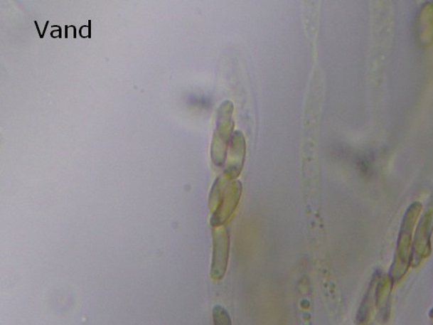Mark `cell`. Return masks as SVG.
Listing matches in <instances>:
<instances>
[{"mask_svg":"<svg viewBox=\"0 0 433 325\" xmlns=\"http://www.w3.org/2000/svg\"><path fill=\"white\" fill-rule=\"evenodd\" d=\"M229 180L232 179L226 174L224 178H218L212 192H210V202H218L216 212L213 213V216L210 219V224L213 227H220L225 224V222L232 215L240 200L242 192L240 182L236 181L229 184Z\"/></svg>","mask_w":433,"mask_h":325,"instance_id":"cell-1","label":"cell"},{"mask_svg":"<svg viewBox=\"0 0 433 325\" xmlns=\"http://www.w3.org/2000/svg\"><path fill=\"white\" fill-rule=\"evenodd\" d=\"M230 251V235L228 229L213 231V255L210 276L214 279H223L228 269Z\"/></svg>","mask_w":433,"mask_h":325,"instance_id":"cell-3","label":"cell"},{"mask_svg":"<svg viewBox=\"0 0 433 325\" xmlns=\"http://www.w3.org/2000/svg\"><path fill=\"white\" fill-rule=\"evenodd\" d=\"M377 279H378V277L375 275L373 277L370 285H369L363 302L360 305L358 312H357L356 324H363L367 323L368 319H370L373 308V301H375V295H373L375 288L373 287H375Z\"/></svg>","mask_w":433,"mask_h":325,"instance_id":"cell-5","label":"cell"},{"mask_svg":"<svg viewBox=\"0 0 433 325\" xmlns=\"http://www.w3.org/2000/svg\"><path fill=\"white\" fill-rule=\"evenodd\" d=\"M213 325H232L228 311L221 305H216L213 310Z\"/></svg>","mask_w":433,"mask_h":325,"instance_id":"cell-6","label":"cell"},{"mask_svg":"<svg viewBox=\"0 0 433 325\" xmlns=\"http://www.w3.org/2000/svg\"><path fill=\"white\" fill-rule=\"evenodd\" d=\"M245 156V141L243 134L237 132L232 138L230 144L228 169L225 174L230 179H235L243 168Z\"/></svg>","mask_w":433,"mask_h":325,"instance_id":"cell-4","label":"cell"},{"mask_svg":"<svg viewBox=\"0 0 433 325\" xmlns=\"http://www.w3.org/2000/svg\"><path fill=\"white\" fill-rule=\"evenodd\" d=\"M232 105L230 102H225L218 111L217 129L212 144L213 160L218 166L225 164L228 142L232 138Z\"/></svg>","mask_w":433,"mask_h":325,"instance_id":"cell-2","label":"cell"}]
</instances>
